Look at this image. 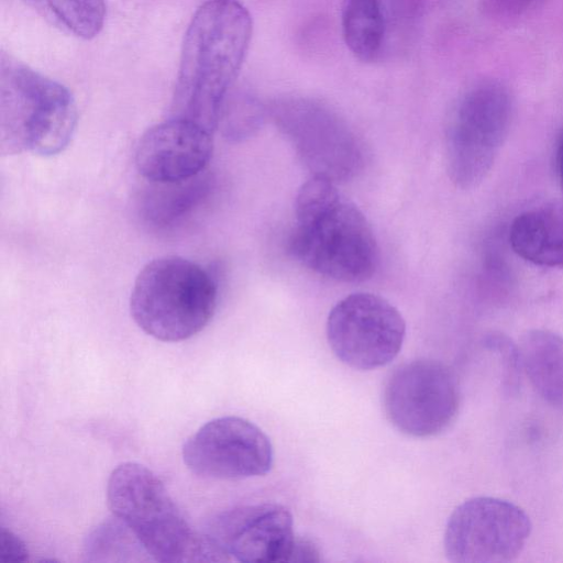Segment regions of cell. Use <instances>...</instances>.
Listing matches in <instances>:
<instances>
[{"label":"cell","instance_id":"7402d4cb","mask_svg":"<svg viewBox=\"0 0 563 563\" xmlns=\"http://www.w3.org/2000/svg\"><path fill=\"white\" fill-rule=\"evenodd\" d=\"M554 164L555 172L560 183L561 188L563 189V129L559 133L555 142V151H554Z\"/></svg>","mask_w":563,"mask_h":563},{"label":"cell","instance_id":"7c38bea8","mask_svg":"<svg viewBox=\"0 0 563 563\" xmlns=\"http://www.w3.org/2000/svg\"><path fill=\"white\" fill-rule=\"evenodd\" d=\"M207 536L228 558L245 563L288 562L296 541L289 510L267 503L218 515Z\"/></svg>","mask_w":563,"mask_h":563},{"label":"cell","instance_id":"4fadbf2b","mask_svg":"<svg viewBox=\"0 0 563 563\" xmlns=\"http://www.w3.org/2000/svg\"><path fill=\"white\" fill-rule=\"evenodd\" d=\"M212 151L211 133L192 122L172 118L143 133L135 151V165L151 183H179L200 175Z\"/></svg>","mask_w":563,"mask_h":563},{"label":"cell","instance_id":"52a82bcc","mask_svg":"<svg viewBox=\"0 0 563 563\" xmlns=\"http://www.w3.org/2000/svg\"><path fill=\"white\" fill-rule=\"evenodd\" d=\"M269 113L312 176L338 184L361 172L362 143L329 106L311 98L285 97L273 101Z\"/></svg>","mask_w":563,"mask_h":563},{"label":"cell","instance_id":"ac0fdd59","mask_svg":"<svg viewBox=\"0 0 563 563\" xmlns=\"http://www.w3.org/2000/svg\"><path fill=\"white\" fill-rule=\"evenodd\" d=\"M69 32L81 38L97 36L103 27L106 0H36Z\"/></svg>","mask_w":563,"mask_h":563},{"label":"cell","instance_id":"2e32d148","mask_svg":"<svg viewBox=\"0 0 563 563\" xmlns=\"http://www.w3.org/2000/svg\"><path fill=\"white\" fill-rule=\"evenodd\" d=\"M341 25L344 42L363 62L376 60L388 35V16L384 0H344Z\"/></svg>","mask_w":563,"mask_h":563},{"label":"cell","instance_id":"5bb4252c","mask_svg":"<svg viewBox=\"0 0 563 563\" xmlns=\"http://www.w3.org/2000/svg\"><path fill=\"white\" fill-rule=\"evenodd\" d=\"M512 251L541 267L563 268V200L519 213L509 228Z\"/></svg>","mask_w":563,"mask_h":563},{"label":"cell","instance_id":"8992f818","mask_svg":"<svg viewBox=\"0 0 563 563\" xmlns=\"http://www.w3.org/2000/svg\"><path fill=\"white\" fill-rule=\"evenodd\" d=\"M512 113V96L496 79L478 81L460 97L445 141L446 170L456 187H476L487 176L508 135Z\"/></svg>","mask_w":563,"mask_h":563},{"label":"cell","instance_id":"30bf717a","mask_svg":"<svg viewBox=\"0 0 563 563\" xmlns=\"http://www.w3.org/2000/svg\"><path fill=\"white\" fill-rule=\"evenodd\" d=\"M460 387L453 372L433 360L398 366L386 380L383 406L400 432L431 437L445 430L460 408Z\"/></svg>","mask_w":563,"mask_h":563},{"label":"cell","instance_id":"5b68a950","mask_svg":"<svg viewBox=\"0 0 563 563\" xmlns=\"http://www.w3.org/2000/svg\"><path fill=\"white\" fill-rule=\"evenodd\" d=\"M218 284L199 264L168 255L148 262L136 276L130 312L148 335L178 342L199 333L211 320Z\"/></svg>","mask_w":563,"mask_h":563},{"label":"cell","instance_id":"6da1fadb","mask_svg":"<svg viewBox=\"0 0 563 563\" xmlns=\"http://www.w3.org/2000/svg\"><path fill=\"white\" fill-rule=\"evenodd\" d=\"M252 30L251 14L238 0H207L197 9L181 46L173 118L213 134L244 62Z\"/></svg>","mask_w":563,"mask_h":563},{"label":"cell","instance_id":"8fae6325","mask_svg":"<svg viewBox=\"0 0 563 563\" xmlns=\"http://www.w3.org/2000/svg\"><path fill=\"white\" fill-rule=\"evenodd\" d=\"M183 459L198 476L241 479L269 472L273 446L257 426L228 416L207 422L188 438L183 446Z\"/></svg>","mask_w":563,"mask_h":563},{"label":"cell","instance_id":"ba28073f","mask_svg":"<svg viewBox=\"0 0 563 563\" xmlns=\"http://www.w3.org/2000/svg\"><path fill=\"white\" fill-rule=\"evenodd\" d=\"M532 525L518 505L477 496L460 504L444 531V552L454 563H506L525 549Z\"/></svg>","mask_w":563,"mask_h":563},{"label":"cell","instance_id":"d6986e66","mask_svg":"<svg viewBox=\"0 0 563 563\" xmlns=\"http://www.w3.org/2000/svg\"><path fill=\"white\" fill-rule=\"evenodd\" d=\"M536 0H483V9L489 18L508 19L520 15Z\"/></svg>","mask_w":563,"mask_h":563},{"label":"cell","instance_id":"e0dca14e","mask_svg":"<svg viewBox=\"0 0 563 563\" xmlns=\"http://www.w3.org/2000/svg\"><path fill=\"white\" fill-rule=\"evenodd\" d=\"M200 175L179 183H152L154 190L144 206L146 218L166 227L183 217L206 192L207 183Z\"/></svg>","mask_w":563,"mask_h":563},{"label":"cell","instance_id":"277c9868","mask_svg":"<svg viewBox=\"0 0 563 563\" xmlns=\"http://www.w3.org/2000/svg\"><path fill=\"white\" fill-rule=\"evenodd\" d=\"M77 107L62 84L2 55L0 66V152L54 156L70 143Z\"/></svg>","mask_w":563,"mask_h":563},{"label":"cell","instance_id":"9a60e30c","mask_svg":"<svg viewBox=\"0 0 563 563\" xmlns=\"http://www.w3.org/2000/svg\"><path fill=\"white\" fill-rule=\"evenodd\" d=\"M518 351L533 389L544 401L563 409V336L533 329L521 336Z\"/></svg>","mask_w":563,"mask_h":563},{"label":"cell","instance_id":"44dd1931","mask_svg":"<svg viewBox=\"0 0 563 563\" xmlns=\"http://www.w3.org/2000/svg\"><path fill=\"white\" fill-rule=\"evenodd\" d=\"M317 548L308 540L296 539L288 562H318Z\"/></svg>","mask_w":563,"mask_h":563},{"label":"cell","instance_id":"ffe728a7","mask_svg":"<svg viewBox=\"0 0 563 563\" xmlns=\"http://www.w3.org/2000/svg\"><path fill=\"white\" fill-rule=\"evenodd\" d=\"M29 551L24 542L12 531L2 528L0 532V559L3 562H24Z\"/></svg>","mask_w":563,"mask_h":563},{"label":"cell","instance_id":"7a4b0ae2","mask_svg":"<svg viewBox=\"0 0 563 563\" xmlns=\"http://www.w3.org/2000/svg\"><path fill=\"white\" fill-rule=\"evenodd\" d=\"M295 214L288 249L300 264L345 283L372 277L378 263L373 231L335 183L311 176L297 192Z\"/></svg>","mask_w":563,"mask_h":563},{"label":"cell","instance_id":"9c48e42d","mask_svg":"<svg viewBox=\"0 0 563 563\" xmlns=\"http://www.w3.org/2000/svg\"><path fill=\"white\" fill-rule=\"evenodd\" d=\"M406 323L387 299L372 292H354L331 309L327 339L335 356L360 371L390 363L401 350Z\"/></svg>","mask_w":563,"mask_h":563},{"label":"cell","instance_id":"3957f363","mask_svg":"<svg viewBox=\"0 0 563 563\" xmlns=\"http://www.w3.org/2000/svg\"><path fill=\"white\" fill-rule=\"evenodd\" d=\"M107 500L113 516L133 532L155 561L229 560L208 536L191 529L161 479L141 464L126 462L112 471Z\"/></svg>","mask_w":563,"mask_h":563}]
</instances>
